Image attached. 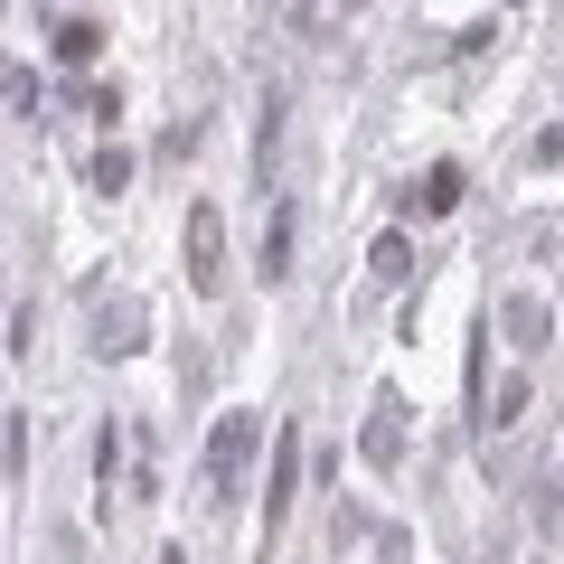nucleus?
<instances>
[{
	"mask_svg": "<svg viewBox=\"0 0 564 564\" xmlns=\"http://www.w3.org/2000/svg\"><path fill=\"white\" fill-rule=\"evenodd\" d=\"M188 245H198V282H217V217L198 207V226H188Z\"/></svg>",
	"mask_w": 564,
	"mask_h": 564,
	"instance_id": "1",
	"label": "nucleus"
},
{
	"mask_svg": "<svg viewBox=\"0 0 564 564\" xmlns=\"http://www.w3.org/2000/svg\"><path fill=\"white\" fill-rule=\"evenodd\" d=\"M245 443H254V423H226V443H217V480H236V462H245Z\"/></svg>",
	"mask_w": 564,
	"mask_h": 564,
	"instance_id": "2",
	"label": "nucleus"
}]
</instances>
